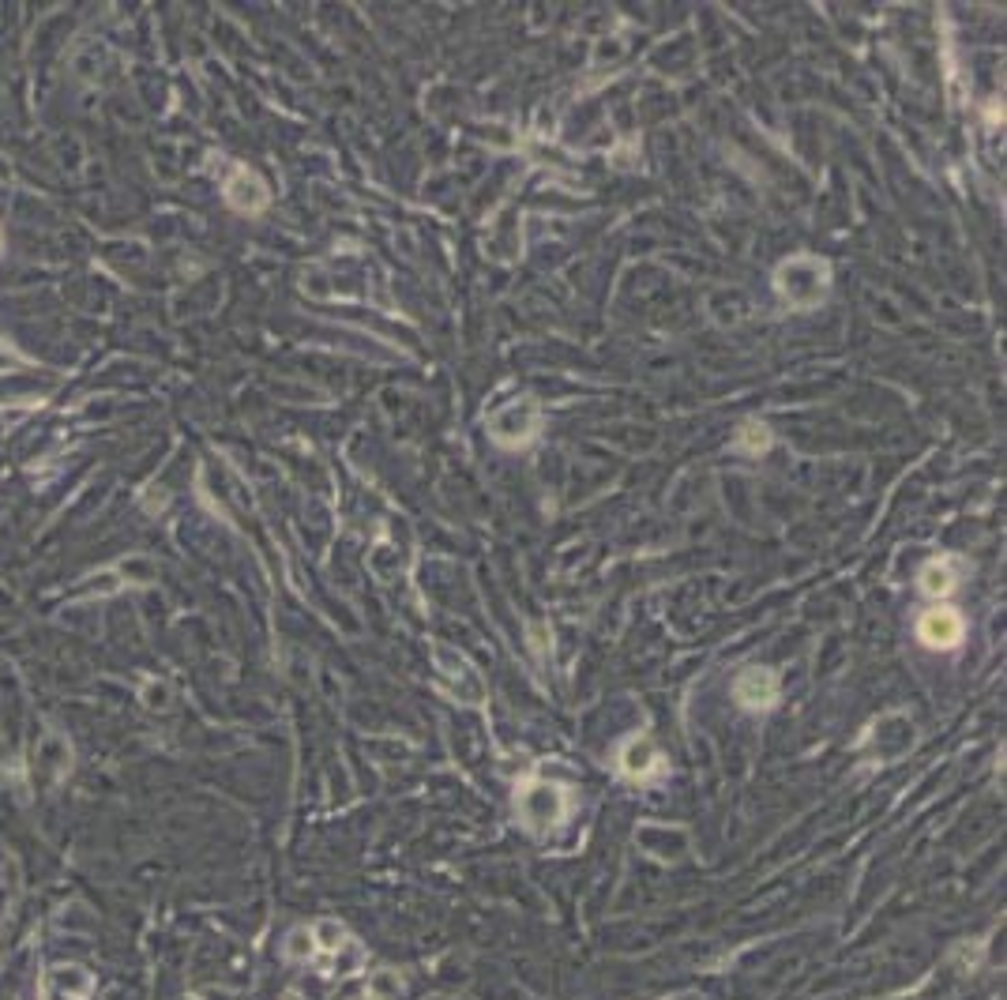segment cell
Listing matches in <instances>:
<instances>
[{
	"mask_svg": "<svg viewBox=\"0 0 1007 1000\" xmlns=\"http://www.w3.org/2000/svg\"><path fill=\"white\" fill-rule=\"evenodd\" d=\"M312 940H324L320 948H327V952H339V948H342L339 940H346V929H342V925H335V922H320V925H316V933H312Z\"/></svg>",
	"mask_w": 1007,
	"mask_h": 1000,
	"instance_id": "11",
	"label": "cell"
},
{
	"mask_svg": "<svg viewBox=\"0 0 1007 1000\" xmlns=\"http://www.w3.org/2000/svg\"><path fill=\"white\" fill-rule=\"evenodd\" d=\"M658 764H662V756H658V749H654V741L647 734H639V737H632L624 749H620V771L628 775V779H651L654 771H658Z\"/></svg>",
	"mask_w": 1007,
	"mask_h": 1000,
	"instance_id": "6",
	"label": "cell"
},
{
	"mask_svg": "<svg viewBox=\"0 0 1007 1000\" xmlns=\"http://www.w3.org/2000/svg\"><path fill=\"white\" fill-rule=\"evenodd\" d=\"M226 196H230V204L237 211H260L267 204V188L256 181V173H248L245 166H237L230 177V185H226Z\"/></svg>",
	"mask_w": 1007,
	"mask_h": 1000,
	"instance_id": "7",
	"label": "cell"
},
{
	"mask_svg": "<svg viewBox=\"0 0 1007 1000\" xmlns=\"http://www.w3.org/2000/svg\"><path fill=\"white\" fill-rule=\"evenodd\" d=\"M962 636H966V621H962L959 610H951V606L921 613V621H917V640L925 643V647H936V651L959 647Z\"/></svg>",
	"mask_w": 1007,
	"mask_h": 1000,
	"instance_id": "4",
	"label": "cell"
},
{
	"mask_svg": "<svg viewBox=\"0 0 1007 1000\" xmlns=\"http://www.w3.org/2000/svg\"><path fill=\"white\" fill-rule=\"evenodd\" d=\"M733 448L744 452V455L767 452V448H771V429H767L763 422H744L741 433H737V440H733Z\"/></svg>",
	"mask_w": 1007,
	"mask_h": 1000,
	"instance_id": "9",
	"label": "cell"
},
{
	"mask_svg": "<svg viewBox=\"0 0 1007 1000\" xmlns=\"http://www.w3.org/2000/svg\"><path fill=\"white\" fill-rule=\"evenodd\" d=\"M538 425H542V410H538V403H534V399H523V403H508L504 410H496L493 437L500 440V444L515 448V444H527V440H534Z\"/></svg>",
	"mask_w": 1007,
	"mask_h": 1000,
	"instance_id": "3",
	"label": "cell"
},
{
	"mask_svg": "<svg viewBox=\"0 0 1007 1000\" xmlns=\"http://www.w3.org/2000/svg\"><path fill=\"white\" fill-rule=\"evenodd\" d=\"M733 696L748 711H767L778 700V677L771 670H763V666H752L733 681Z\"/></svg>",
	"mask_w": 1007,
	"mask_h": 1000,
	"instance_id": "5",
	"label": "cell"
},
{
	"mask_svg": "<svg viewBox=\"0 0 1007 1000\" xmlns=\"http://www.w3.org/2000/svg\"><path fill=\"white\" fill-rule=\"evenodd\" d=\"M955 564L951 561H929L921 568V591L929 594V598H944V594L955 591Z\"/></svg>",
	"mask_w": 1007,
	"mask_h": 1000,
	"instance_id": "8",
	"label": "cell"
},
{
	"mask_svg": "<svg viewBox=\"0 0 1007 1000\" xmlns=\"http://www.w3.org/2000/svg\"><path fill=\"white\" fill-rule=\"evenodd\" d=\"M312 952H316V940H312L309 929H294V933L286 937V955H290V959H309Z\"/></svg>",
	"mask_w": 1007,
	"mask_h": 1000,
	"instance_id": "10",
	"label": "cell"
},
{
	"mask_svg": "<svg viewBox=\"0 0 1007 1000\" xmlns=\"http://www.w3.org/2000/svg\"><path fill=\"white\" fill-rule=\"evenodd\" d=\"M827 282H831V267L816 256H790L775 271V290L790 309H816L827 297Z\"/></svg>",
	"mask_w": 1007,
	"mask_h": 1000,
	"instance_id": "1",
	"label": "cell"
},
{
	"mask_svg": "<svg viewBox=\"0 0 1007 1000\" xmlns=\"http://www.w3.org/2000/svg\"><path fill=\"white\" fill-rule=\"evenodd\" d=\"M515 805H519V816H523V824L530 831H549L557 828L560 820L568 816V797L560 786L553 782H542V779H530L519 786V797H515Z\"/></svg>",
	"mask_w": 1007,
	"mask_h": 1000,
	"instance_id": "2",
	"label": "cell"
}]
</instances>
